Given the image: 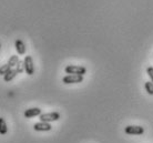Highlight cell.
I'll list each match as a JSON object with an SVG mask.
<instances>
[{
    "label": "cell",
    "mask_w": 153,
    "mask_h": 143,
    "mask_svg": "<svg viewBox=\"0 0 153 143\" xmlns=\"http://www.w3.org/2000/svg\"><path fill=\"white\" fill-rule=\"evenodd\" d=\"M65 73H68V74H78V76H84V74L87 73V69H85L84 67L72 66V64L65 67Z\"/></svg>",
    "instance_id": "cell-1"
},
{
    "label": "cell",
    "mask_w": 153,
    "mask_h": 143,
    "mask_svg": "<svg viewBox=\"0 0 153 143\" xmlns=\"http://www.w3.org/2000/svg\"><path fill=\"white\" fill-rule=\"evenodd\" d=\"M23 67H25V71L28 76H32L35 73V66H33V60L31 56H26L25 60H23Z\"/></svg>",
    "instance_id": "cell-2"
},
{
    "label": "cell",
    "mask_w": 153,
    "mask_h": 143,
    "mask_svg": "<svg viewBox=\"0 0 153 143\" xmlns=\"http://www.w3.org/2000/svg\"><path fill=\"white\" fill-rule=\"evenodd\" d=\"M39 118H40V120H41L42 122H48V123H50V122L59 120V119H60V113L59 112L41 113V114L39 116Z\"/></svg>",
    "instance_id": "cell-3"
},
{
    "label": "cell",
    "mask_w": 153,
    "mask_h": 143,
    "mask_svg": "<svg viewBox=\"0 0 153 143\" xmlns=\"http://www.w3.org/2000/svg\"><path fill=\"white\" fill-rule=\"evenodd\" d=\"M82 81H83V76H78V74H67L65 77L62 78V82L65 84L80 83Z\"/></svg>",
    "instance_id": "cell-4"
},
{
    "label": "cell",
    "mask_w": 153,
    "mask_h": 143,
    "mask_svg": "<svg viewBox=\"0 0 153 143\" xmlns=\"http://www.w3.org/2000/svg\"><path fill=\"white\" fill-rule=\"evenodd\" d=\"M124 132L130 136H140V134H143L144 129L143 127H139V125H128L126 127Z\"/></svg>",
    "instance_id": "cell-5"
},
{
    "label": "cell",
    "mask_w": 153,
    "mask_h": 143,
    "mask_svg": "<svg viewBox=\"0 0 153 143\" xmlns=\"http://www.w3.org/2000/svg\"><path fill=\"white\" fill-rule=\"evenodd\" d=\"M33 129H35V131H38V132H47V131H50L52 127H51V124L48 123V122H38V123H36L33 125Z\"/></svg>",
    "instance_id": "cell-6"
},
{
    "label": "cell",
    "mask_w": 153,
    "mask_h": 143,
    "mask_svg": "<svg viewBox=\"0 0 153 143\" xmlns=\"http://www.w3.org/2000/svg\"><path fill=\"white\" fill-rule=\"evenodd\" d=\"M41 114V109L39 108H30L26 110L25 113H23V116L28 118V119H30V118H35V116H38Z\"/></svg>",
    "instance_id": "cell-7"
},
{
    "label": "cell",
    "mask_w": 153,
    "mask_h": 143,
    "mask_svg": "<svg viewBox=\"0 0 153 143\" xmlns=\"http://www.w3.org/2000/svg\"><path fill=\"white\" fill-rule=\"evenodd\" d=\"M15 48H16V50H17V52L19 54H21V56L26 53V46H25V43H23L22 40H20V39L16 40Z\"/></svg>",
    "instance_id": "cell-8"
},
{
    "label": "cell",
    "mask_w": 153,
    "mask_h": 143,
    "mask_svg": "<svg viewBox=\"0 0 153 143\" xmlns=\"http://www.w3.org/2000/svg\"><path fill=\"white\" fill-rule=\"evenodd\" d=\"M18 73H19L18 69H17V68H12V69L10 70V71H9L7 74H4V80L6 82L11 81V80H13V79H15V77Z\"/></svg>",
    "instance_id": "cell-9"
},
{
    "label": "cell",
    "mask_w": 153,
    "mask_h": 143,
    "mask_svg": "<svg viewBox=\"0 0 153 143\" xmlns=\"http://www.w3.org/2000/svg\"><path fill=\"white\" fill-rule=\"evenodd\" d=\"M8 132V127L6 124V121L4 120V118H0V134L4 136Z\"/></svg>",
    "instance_id": "cell-10"
},
{
    "label": "cell",
    "mask_w": 153,
    "mask_h": 143,
    "mask_svg": "<svg viewBox=\"0 0 153 143\" xmlns=\"http://www.w3.org/2000/svg\"><path fill=\"white\" fill-rule=\"evenodd\" d=\"M19 61L20 60L18 56H11L10 59H9V61H8V64L11 67V68H15V67H17V64H18Z\"/></svg>",
    "instance_id": "cell-11"
},
{
    "label": "cell",
    "mask_w": 153,
    "mask_h": 143,
    "mask_svg": "<svg viewBox=\"0 0 153 143\" xmlns=\"http://www.w3.org/2000/svg\"><path fill=\"white\" fill-rule=\"evenodd\" d=\"M12 68L9 64H4L2 67H0V76H4V74H7L10 70H11Z\"/></svg>",
    "instance_id": "cell-12"
},
{
    "label": "cell",
    "mask_w": 153,
    "mask_h": 143,
    "mask_svg": "<svg viewBox=\"0 0 153 143\" xmlns=\"http://www.w3.org/2000/svg\"><path fill=\"white\" fill-rule=\"evenodd\" d=\"M144 88H146V91L149 93L150 96H153V83L151 81L146 82L144 83Z\"/></svg>",
    "instance_id": "cell-13"
},
{
    "label": "cell",
    "mask_w": 153,
    "mask_h": 143,
    "mask_svg": "<svg viewBox=\"0 0 153 143\" xmlns=\"http://www.w3.org/2000/svg\"><path fill=\"white\" fill-rule=\"evenodd\" d=\"M146 73H148V76H149L150 79H151V82L153 83V67H149V68L146 69Z\"/></svg>",
    "instance_id": "cell-14"
},
{
    "label": "cell",
    "mask_w": 153,
    "mask_h": 143,
    "mask_svg": "<svg viewBox=\"0 0 153 143\" xmlns=\"http://www.w3.org/2000/svg\"><path fill=\"white\" fill-rule=\"evenodd\" d=\"M0 48H1V44H0Z\"/></svg>",
    "instance_id": "cell-15"
}]
</instances>
